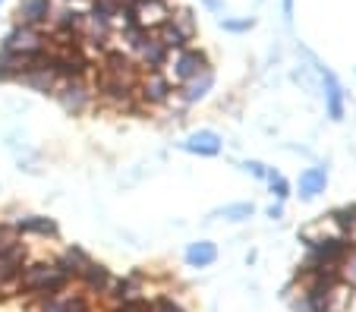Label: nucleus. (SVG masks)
<instances>
[{
    "mask_svg": "<svg viewBox=\"0 0 356 312\" xmlns=\"http://www.w3.org/2000/svg\"><path fill=\"white\" fill-rule=\"evenodd\" d=\"M293 312H312L309 299H306V297H302V299H296V303H293Z\"/></svg>",
    "mask_w": 356,
    "mask_h": 312,
    "instance_id": "18",
    "label": "nucleus"
},
{
    "mask_svg": "<svg viewBox=\"0 0 356 312\" xmlns=\"http://www.w3.org/2000/svg\"><path fill=\"white\" fill-rule=\"evenodd\" d=\"M252 202H240V205H227V208L221 211L227 221H246V217H252Z\"/></svg>",
    "mask_w": 356,
    "mask_h": 312,
    "instance_id": "11",
    "label": "nucleus"
},
{
    "mask_svg": "<svg viewBox=\"0 0 356 312\" xmlns=\"http://www.w3.org/2000/svg\"><path fill=\"white\" fill-rule=\"evenodd\" d=\"M325 186H328V170L325 167H309L306 174L300 176V199H316L318 192H325Z\"/></svg>",
    "mask_w": 356,
    "mask_h": 312,
    "instance_id": "2",
    "label": "nucleus"
},
{
    "mask_svg": "<svg viewBox=\"0 0 356 312\" xmlns=\"http://www.w3.org/2000/svg\"><path fill=\"white\" fill-rule=\"evenodd\" d=\"M79 272H86V278H88V284L92 287H104L108 284V268H101V265H88L86 262V268H79Z\"/></svg>",
    "mask_w": 356,
    "mask_h": 312,
    "instance_id": "12",
    "label": "nucleus"
},
{
    "mask_svg": "<svg viewBox=\"0 0 356 312\" xmlns=\"http://www.w3.org/2000/svg\"><path fill=\"white\" fill-rule=\"evenodd\" d=\"M284 13H287V16L293 13V0H284Z\"/></svg>",
    "mask_w": 356,
    "mask_h": 312,
    "instance_id": "20",
    "label": "nucleus"
},
{
    "mask_svg": "<svg viewBox=\"0 0 356 312\" xmlns=\"http://www.w3.org/2000/svg\"><path fill=\"white\" fill-rule=\"evenodd\" d=\"M331 221H334L341 231H347V227L356 221V205H341V208H334L331 211Z\"/></svg>",
    "mask_w": 356,
    "mask_h": 312,
    "instance_id": "10",
    "label": "nucleus"
},
{
    "mask_svg": "<svg viewBox=\"0 0 356 312\" xmlns=\"http://www.w3.org/2000/svg\"><path fill=\"white\" fill-rule=\"evenodd\" d=\"M205 7H209V10H221V0H205Z\"/></svg>",
    "mask_w": 356,
    "mask_h": 312,
    "instance_id": "19",
    "label": "nucleus"
},
{
    "mask_svg": "<svg viewBox=\"0 0 356 312\" xmlns=\"http://www.w3.org/2000/svg\"><path fill=\"white\" fill-rule=\"evenodd\" d=\"M218 258V249L215 243H209V240H202V243H193L186 249V262L193 265V268H205V265H211Z\"/></svg>",
    "mask_w": 356,
    "mask_h": 312,
    "instance_id": "6",
    "label": "nucleus"
},
{
    "mask_svg": "<svg viewBox=\"0 0 356 312\" xmlns=\"http://www.w3.org/2000/svg\"><path fill=\"white\" fill-rule=\"evenodd\" d=\"M205 69H209V57L202 54V51H195V48H180V51H177L174 79L186 82V79H193V76L205 73Z\"/></svg>",
    "mask_w": 356,
    "mask_h": 312,
    "instance_id": "1",
    "label": "nucleus"
},
{
    "mask_svg": "<svg viewBox=\"0 0 356 312\" xmlns=\"http://www.w3.org/2000/svg\"><path fill=\"white\" fill-rule=\"evenodd\" d=\"M268 183H271V192H275L277 199H287V192H290V186H287V180H284L281 174H275V170H268Z\"/></svg>",
    "mask_w": 356,
    "mask_h": 312,
    "instance_id": "13",
    "label": "nucleus"
},
{
    "mask_svg": "<svg viewBox=\"0 0 356 312\" xmlns=\"http://www.w3.org/2000/svg\"><path fill=\"white\" fill-rule=\"evenodd\" d=\"M211 85H215V76H211V69H205V73H199V76H193V79H186L183 98H186V101H199V98L209 95Z\"/></svg>",
    "mask_w": 356,
    "mask_h": 312,
    "instance_id": "5",
    "label": "nucleus"
},
{
    "mask_svg": "<svg viewBox=\"0 0 356 312\" xmlns=\"http://www.w3.org/2000/svg\"><path fill=\"white\" fill-rule=\"evenodd\" d=\"M145 98L148 101H168L170 98V79L168 76H161L155 69V73L145 79Z\"/></svg>",
    "mask_w": 356,
    "mask_h": 312,
    "instance_id": "7",
    "label": "nucleus"
},
{
    "mask_svg": "<svg viewBox=\"0 0 356 312\" xmlns=\"http://www.w3.org/2000/svg\"><path fill=\"white\" fill-rule=\"evenodd\" d=\"M221 26L227 28V32H246V28H252V26H256V19H240V22H234V19H224Z\"/></svg>",
    "mask_w": 356,
    "mask_h": 312,
    "instance_id": "15",
    "label": "nucleus"
},
{
    "mask_svg": "<svg viewBox=\"0 0 356 312\" xmlns=\"http://www.w3.org/2000/svg\"><path fill=\"white\" fill-rule=\"evenodd\" d=\"M0 3H3V0H0Z\"/></svg>",
    "mask_w": 356,
    "mask_h": 312,
    "instance_id": "21",
    "label": "nucleus"
},
{
    "mask_svg": "<svg viewBox=\"0 0 356 312\" xmlns=\"http://www.w3.org/2000/svg\"><path fill=\"white\" fill-rule=\"evenodd\" d=\"M47 16H51V0H22V3H19L22 26H35V28H38L41 22H47Z\"/></svg>",
    "mask_w": 356,
    "mask_h": 312,
    "instance_id": "4",
    "label": "nucleus"
},
{
    "mask_svg": "<svg viewBox=\"0 0 356 312\" xmlns=\"http://www.w3.org/2000/svg\"><path fill=\"white\" fill-rule=\"evenodd\" d=\"M170 22H174L177 28H180L183 35H186V41H193L195 38V19H193V13L189 10H180V13H170Z\"/></svg>",
    "mask_w": 356,
    "mask_h": 312,
    "instance_id": "9",
    "label": "nucleus"
},
{
    "mask_svg": "<svg viewBox=\"0 0 356 312\" xmlns=\"http://www.w3.org/2000/svg\"><path fill=\"white\" fill-rule=\"evenodd\" d=\"M183 149L193 151V155H218V151H221V136L202 129V133H193V136L183 142Z\"/></svg>",
    "mask_w": 356,
    "mask_h": 312,
    "instance_id": "3",
    "label": "nucleus"
},
{
    "mask_svg": "<svg viewBox=\"0 0 356 312\" xmlns=\"http://www.w3.org/2000/svg\"><path fill=\"white\" fill-rule=\"evenodd\" d=\"M155 312H183V309L174 303V299H161V303L155 306Z\"/></svg>",
    "mask_w": 356,
    "mask_h": 312,
    "instance_id": "16",
    "label": "nucleus"
},
{
    "mask_svg": "<svg viewBox=\"0 0 356 312\" xmlns=\"http://www.w3.org/2000/svg\"><path fill=\"white\" fill-rule=\"evenodd\" d=\"M22 231H38V233H54L57 227L51 224V221H44V217H32V221H22Z\"/></svg>",
    "mask_w": 356,
    "mask_h": 312,
    "instance_id": "14",
    "label": "nucleus"
},
{
    "mask_svg": "<svg viewBox=\"0 0 356 312\" xmlns=\"http://www.w3.org/2000/svg\"><path fill=\"white\" fill-rule=\"evenodd\" d=\"M243 167H246L249 174H256V176H265V174H268V170H265L259 161H246V164H243Z\"/></svg>",
    "mask_w": 356,
    "mask_h": 312,
    "instance_id": "17",
    "label": "nucleus"
},
{
    "mask_svg": "<svg viewBox=\"0 0 356 312\" xmlns=\"http://www.w3.org/2000/svg\"><path fill=\"white\" fill-rule=\"evenodd\" d=\"M322 76L325 82H328V114L334 117V120H341L343 117V98H341V85H337V79L328 73V69L322 67Z\"/></svg>",
    "mask_w": 356,
    "mask_h": 312,
    "instance_id": "8",
    "label": "nucleus"
}]
</instances>
